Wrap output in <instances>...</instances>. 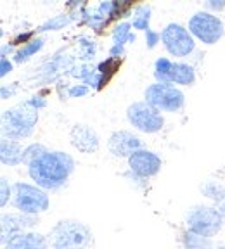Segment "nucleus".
I'll list each match as a JSON object with an SVG mask.
<instances>
[{"label":"nucleus","instance_id":"f257e3e1","mask_svg":"<svg viewBox=\"0 0 225 249\" xmlns=\"http://www.w3.org/2000/svg\"><path fill=\"white\" fill-rule=\"evenodd\" d=\"M73 168L75 161L70 154L47 151L31 164H28V173L40 189L54 191L66 183V180L73 173Z\"/></svg>","mask_w":225,"mask_h":249},{"label":"nucleus","instance_id":"f03ea898","mask_svg":"<svg viewBox=\"0 0 225 249\" xmlns=\"http://www.w3.org/2000/svg\"><path fill=\"white\" fill-rule=\"evenodd\" d=\"M38 121V109L30 101L21 102L2 113V133L5 139H26Z\"/></svg>","mask_w":225,"mask_h":249},{"label":"nucleus","instance_id":"7ed1b4c3","mask_svg":"<svg viewBox=\"0 0 225 249\" xmlns=\"http://www.w3.org/2000/svg\"><path fill=\"white\" fill-rule=\"evenodd\" d=\"M92 241L89 227L76 220H64L54 225L49 233L52 249H85Z\"/></svg>","mask_w":225,"mask_h":249},{"label":"nucleus","instance_id":"20e7f679","mask_svg":"<svg viewBox=\"0 0 225 249\" xmlns=\"http://www.w3.org/2000/svg\"><path fill=\"white\" fill-rule=\"evenodd\" d=\"M12 204L24 214L42 213L49 208V196L38 185L14 183L12 185Z\"/></svg>","mask_w":225,"mask_h":249},{"label":"nucleus","instance_id":"39448f33","mask_svg":"<svg viewBox=\"0 0 225 249\" xmlns=\"http://www.w3.org/2000/svg\"><path fill=\"white\" fill-rule=\"evenodd\" d=\"M146 102L156 107L158 111L177 113L184 107V93L171 83H154L146 89Z\"/></svg>","mask_w":225,"mask_h":249},{"label":"nucleus","instance_id":"423d86ee","mask_svg":"<svg viewBox=\"0 0 225 249\" xmlns=\"http://www.w3.org/2000/svg\"><path fill=\"white\" fill-rule=\"evenodd\" d=\"M224 218L220 211L211 206H196L187 213V227L190 232L199 233L203 237H213L222 230Z\"/></svg>","mask_w":225,"mask_h":249},{"label":"nucleus","instance_id":"0eeeda50","mask_svg":"<svg viewBox=\"0 0 225 249\" xmlns=\"http://www.w3.org/2000/svg\"><path fill=\"white\" fill-rule=\"evenodd\" d=\"M190 35L201 40L206 45H213L224 36V23L211 12L199 11L189 21Z\"/></svg>","mask_w":225,"mask_h":249},{"label":"nucleus","instance_id":"6e6552de","mask_svg":"<svg viewBox=\"0 0 225 249\" xmlns=\"http://www.w3.org/2000/svg\"><path fill=\"white\" fill-rule=\"evenodd\" d=\"M127 118L137 130H140L144 133H156L163 128L165 124L161 113L146 101L133 102L132 106H128Z\"/></svg>","mask_w":225,"mask_h":249},{"label":"nucleus","instance_id":"1a4fd4ad","mask_svg":"<svg viewBox=\"0 0 225 249\" xmlns=\"http://www.w3.org/2000/svg\"><path fill=\"white\" fill-rule=\"evenodd\" d=\"M161 42L165 49L175 57H186L192 54L194 51V36L190 35V31L177 23H170L161 31Z\"/></svg>","mask_w":225,"mask_h":249},{"label":"nucleus","instance_id":"9d476101","mask_svg":"<svg viewBox=\"0 0 225 249\" xmlns=\"http://www.w3.org/2000/svg\"><path fill=\"white\" fill-rule=\"evenodd\" d=\"M128 166H130V171L135 173L140 178H148V177L156 175L161 168V160L159 156L154 154L151 151H140L133 152L130 158H128Z\"/></svg>","mask_w":225,"mask_h":249},{"label":"nucleus","instance_id":"9b49d317","mask_svg":"<svg viewBox=\"0 0 225 249\" xmlns=\"http://www.w3.org/2000/svg\"><path fill=\"white\" fill-rule=\"evenodd\" d=\"M142 142L139 137H135L130 132H114L109 137L108 149L111 154H114L116 158H130L133 152L140 151Z\"/></svg>","mask_w":225,"mask_h":249},{"label":"nucleus","instance_id":"f8f14e48","mask_svg":"<svg viewBox=\"0 0 225 249\" xmlns=\"http://www.w3.org/2000/svg\"><path fill=\"white\" fill-rule=\"evenodd\" d=\"M37 223L35 214H24V213H11L2 216V242L7 244L14 235L23 233L24 229H30Z\"/></svg>","mask_w":225,"mask_h":249},{"label":"nucleus","instance_id":"ddd939ff","mask_svg":"<svg viewBox=\"0 0 225 249\" xmlns=\"http://www.w3.org/2000/svg\"><path fill=\"white\" fill-rule=\"evenodd\" d=\"M71 145L80 152H95L99 149V135L89 124H75L71 130Z\"/></svg>","mask_w":225,"mask_h":249},{"label":"nucleus","instance_id":"4468645a","mask_svg":"<svg viewBox=\"0 0 225 249\" xmlns=\"http://www.w3.org/2000/svg\"><path fill=\"white\" fill-rule=\"evenodd\" d=\"M47 239L35 232L18 233L5 244V249H47Z\"/></svg>","mask_w":225,"mask_h":249},{"label":"nucleus","instance_id":"2eb2a0df","mask_svg":"<svg viewBox=\"0 0 225 249\" xmlns=\"http://www.w3.org/2000/svg\"><path fill=\"white\" fill-rule=\"evenodd\" d=\"M24 160V151L16 140L11 139H2L0 142V161L5 166H16V164L23 163Z\"/></svg>","mask_w":225,"mask_h":249},{"label":"nucleus","instance_id":"dca6fc26","mask_svg":"<svg viewBox=\"0 0 225 249\" xmlns=\"http://www.w3.org/2000/svg\"><path fill=\"white\" fill-rule=\"evenodd\" d=\"M196 80V71L192 66L186 62H171L170 73H168V83L177 85H192Z\"/></svg>","mask_w":225,"mask_h":249},{"label":"nucleus","instance_id":"f3484780","mask_svg":"<svg viewBox=\"0 0 225 249\" xmlns=\"http://www.w3.org/2000/svg\"><path fill=\"white\" fill-rule=\"evenodd\" d=\"M182 242L186 249H215V244L210 237H203V235L190 232V230L184 233Z\"/></svg>","mask_w":225,"mask_h":249},{"label":"nucleus","instance_id":"a211bd4d","mask_svg":"<svg viewBox=\"0 0 225 249\" xmlns=\"http://www.w3.org/2000/svg\"><path fill=\"white\" fill-rule=\"evenodd\" d=\"M43 42H45L43 38L30 40V42H28L26 45H23V47L19 49V51L16 52L14 61H16V62H23V61H26V59H30L31 55H35L37 52H38L40 49L43 47Z\"/></svg>","mask_w":225,"mask_h":249},{"label":"nucleus","instance_id":"6ab92c4d","mask_svg":"<svg viewBox=\"0 0 225 249\" xmlns=\"http://www.w3.org/2000/svg\"><path fill=\"white\" fill-rule=\"evenodd\" d=\"M73 21H75V16H71V14H59V16H54V18H51L49 21H45V23H43L42 26H40L37 31H54V30H61V28L68 26V24L73 23Z\"/></svg>","mask_w":225,"mask_h":249},{"label":"nucleus","instance_id":"aec40b11","mask_svg":"<svg viewBox=\"0 0 225 249\" xmlns=\"http://www.w3.org/2000/svg\"><path fill=\"white\" fill-rule=\"evenodd\" d=\"M149 19H151V7L149 5H139L133 12V28L135 30H149Z\"/></svg>","mask_w":225,"mask_h":249},{"label":"nucleus","instance_id":"412c9836","mask_svg":"<svg viewBox=\"0 0 225 249\" xmlns=\"http://www.w3.org/2000/svg\"><path fill=\"white\" fill-rule=\"evenodd\" d=\"M201 192L208 199H213L220 204L222 201H225V187L220 185L218 182H205L201 185Z\"/></svg>","mask_w":225,"mask_h":249},{"label":"nucleus","instance_id":"4be33fe9","mask_svg":"<svg viewBox=\"0 0 225 249\" xmlns=\"http://www.w3.org/2000/svg\"><path fill=\"white\" fill-rule=\"evenodd\" d=\"M130 28H132V24L130 23H120L116 28H114V31H112V40H114V45H123L130 40Z\"/></svg>","mask_w":225,"mask_h":249},{"label":"nucleus","instance_id":"5701e85b","mask_svg":"<svg viewBox=\"0 0 225 249\" xmlns=\"http://www.w3.org/2000/svg\"><path fill=\"white\" fill-rule=\"evenodd\" d=\"M45 152H47V149L43 147L42 144H31V145H28V147L24 149V160H23V163L31 164L33 161L37 160V158H40V156L45 154Z\"/></svg>","mask_w":225,"mask_h":249},{"label":"nucleus","instance_id":"b1692460","mask_svg":"<svg viewBox=\"0 0 225 249\" xmlns=\"http://www.w3.org/2000/svg\"><path fill=\"white\" fill-rule=\"evenodd\" d=\"M116 68H118V59L109 57V59H106L104 62L99 64L97 70H99V73L102 74V78H104V82H108L109 78H111V74L116 71Z\"/></svg>","mask_w":225,"mask_h":249},{"label":"nucleus","instance_id":"393cba45","mask_svg":"<svg viewBox=\"0 0 225 249\" xmlns=\"http://www.w3.org/2000/svg\"><path fill=\"white\" fill-rule=\"evenodd\" d=\"M80 55L85 61H90L95 55V42L89 38H80Z\"/></svg>","mask_w":225,"mask_h":249},{"label":"nucleus","instance_id":"a878e982","mask_svg":"<svg viewBox=\"0 0 225 249\" xmlns=\"http://www.w3.org/2000/svg\"><path fill=\"white\" fill-rule=\"evenodd\" d=\"M11 191H12V187L9 185L7 180L2 177V178H0V206L2 208L7 204L9 197H11Z\"/></svg>","mask_w":225,"mask_h":249},{"label":"nucleus","instance_id":"bb28decb","mask_svg":"<svg viewBox=\"0 0 225 249\" xmlns=\"http://www.w3.org/2000/svg\"><path fill=\"white\" fill-rule=\"evenodd\" d=\"M159 40H161V33H158V31H152L151 28L146 31V43H148L149 49H154L156 43H158Z\"/></svg>","mask_w":225,"mask_h":249},{"label":"nucleus","instance_id":"cd10ccee","mask_svg":"<svg viewBox=\"0 0 225 249\" xmlns=\"http://www.w3.org/2000/svg\"><path fill=\"white\" fill-rule=\"evenodd\" d=\"M87 93H89V87L87 85H73L68 90V95H70V97H83Z\"/></svg>","mask_w":225,"mask_h":249},{"label":"nucleus","instance_id":"c85d7f7f","mask_svg":"<svg viewBox=\"0 0 225 249\" xmlns=\"http://www.w3.org/2000/svg\"><path fill=\"white\" fill-rule=\"evenodd\" d=\"M12 71V62L9 61L7 57H2L0 59V76L4 78V76H7L9 73Z\"/></svg>","mask_w":225,"mask_h":249},{"label":"nucleus","instance_id":"c756f323","mask_svg":"<svg viewBox=\"0 0 225 249\" xmlns=\"http://www.w3.org/2000/svg\"><path fill=\"white\" fill-rule=\"evenodd\" d=\"M206 9L210 11H224L225 9V0H208L205 4Z\"/></svg>","mask_w":225,"mask_h":249},{"label":"nucleus","instance_id":"7c9ffc66","mask_svg":"<svg viewBox=\"0 0 225 249\" xmlns=\"http://www.w3.org/2000/svg\"><path fill=\"white\" fill-rule=\"evenodd\" d=\"M30 102H31V104H33V107H37V109L43 107V106L47 104V102L43 101V99L40 97V95H35V97H31V99H30Z\"/></svg>","mask_w":225,"mask_h":249},{"label":"nucleus","instance_id":"2f4dec72","mask_svg":"<svg viewBox=\"0 0 225 249\" xmlns=\"http://www.w3.org/2000/svg\"><path fill=\"white\" fill-rule=\"evenodd\" d=\"M14 90H16V85H12L11 89H7V87H2V99H7V97H11L12 93H14Z\"/></svg>","mask_w":225,"mask_h":249},{"label":"nucleus","instance_id":"473e14b6","mask_svg":"<svg viewBox=\"0 0 225 249\" xmlns=\"http://www.w3.org/2000/svg\"><path fill=\"white\" fill-rule=\"evenodd\" d=\"M218 211H220L222 218L225 220V201H222V202H220V206H218Z\"/></svg>","mask_w":225,"mask_h":249},{"label":"nucleus","instance_id":"72a5a7b5","mask_svg":"<svg viewBox=\"0 0 225 249\" xmlns=\"http://www.w3.org/2000/svg\"><path fill=\"white\" fill-rule=\"evenodd\" d=\"M215 249H225V244H217L215 246Z\"/></svg>","mask_w":225,"mask_h":249}]
</instances>
